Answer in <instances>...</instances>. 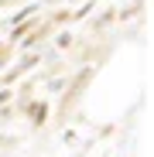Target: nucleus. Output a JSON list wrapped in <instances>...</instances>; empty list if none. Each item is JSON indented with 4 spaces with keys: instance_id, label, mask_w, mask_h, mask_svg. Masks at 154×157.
Wrapping results in <instances>:
<instances>
[{
    "instance_id": "obj_1",
    "label": "nucleus",
    "mask_w": 154,
    "mask_h": 157,
    "mask_svg": "<svg viewBox=\"0 0 154 157\" xmlns=\"http://www.w3.org/2000/svg\"><path fill=\"white\" fill-rule=\"evenodd\" d=\"M34 65H41V51H28V55H24V58H21V62H17V65L4 75V86H14L17 78H21V75H28Z\"/></svg>"
},
{
    "instance_id": "obj_2",
    "label": "nucleus",
    "mask_w": 154,
    "mask_h": 157,
    "mask_svg": "<svg viewBox=\"0 0 154 157\" xmlns=\"http://www.w3.org/2000/svg\"><path fill=\"white\" fill-rule=\"evenodd\" d=\"M24 113H28L31 126H45L48 123V102L45 99H28L24 102Z\"/></svg>"
},
{
    "instance_id": "obj_3",
    "label": "nucleus",
    "mask_w": 154,
    "mask_h": 157,
    "mask_svg": "<svg viewBox=\"0 0 154 157\" xmlns=\"http://www.w3.org/2000/svg\"><path fill=\"white\" fill-rule=\"evenodd\" d=\"M38 10H41V4H24L21 10H14L10 17H7V24L14 28V24H24V21H31V17H38Z\"/></svg>"
},
{
    "instance_id": "obj_4",
    "label": "nucleus",
    "mask_w": 154,
    "mask_h": 157,
    "mask_svg": "<svg viewBox=\"0 0 154 157\" xmlns=\"http://www.w3.org/2000/svg\"><path fill=\"white\" fill-rule=\"evenodd\" d=\"M144 4H147V0H130V4H127L123 10H116V21L120 24H127V21H134L140 10H144Z\"/></svg>"
},
{
    "instance_id": "obj_5",
    "label": "nucleus",
    "mask_w": 154,
    "mask_h": 157,
    "mask_svg": "<svg viewBox=\"0 0 154 157\" xmlns=\"http://www.w3.org/2000/svg\"><path fill=\"white\" fill-rule=\"evenodd\" d=\"M93 10H96V0H86V4H82L79 10H72V14H69V21H86Z\"/></svg>"
},
{
    "instance_id": "obj_6",
    "label": "nucleus",
    "mask_w": 154,
    "mask_h": 157,
    "mask_svg": "<svg viewBox=\"0 0 154 157\" xmlns=\"http://www.w3.org/2000/svg\"><path fill=\"white\" fill-rule=\"evenodd\" d=\"M72 44H75V34H72V31H58V34H55V48H58V51H65V48H72Z\"/></svg>"
},
{
    "instance_id": "obj_7",
    "label": "nucleus",
    "mask_w": 154,
    "mask_h": 157,
    "mask_svg": "<svg viewBox=\"0 0 154 157\" xmlns=\"http://www.w3.org/2000/svg\"><path fill=\"white\" fill-rule=\"evenodd\" d=\"M110 21H116V14H113V10H103V14L93 21V31H103V28H106Z\"/></svg>"
},
{
    "instance_id": "obj_8",
    "label": "nucleus",
    "mask_w": 154,
    "mask_h": 157,
    "mask_svg": "<svg viewBox=\"0 0 154 157\" xmlns=\"http://www.w3.org/2000/svg\"><path fill=\"white\" fill-rule=\"evenodd\" d=\"M65 86H69V78H65V75H55V78H48V92H62Z\"/></svg>"
},
{
    "instance_id": "obj_9",
    "label": "nucleus",
    "mask_w": 154,
    "mask_h": 157,
    "mask_svg": "<svg viewBox=\"0 0 154 157\" xmlns=\"http://www.w3.org/2000/svg\"><path fill=\"white\" fill-rule=\"evenodd\" d=\"M10 99H14V89L10 86H0V106H7Z\"/></svg>"
},
{
    "instance_id": "obj_10",
    "label": "nucleus",
    "mask_w": 154,
    "mask_h": 157,
    "mask_svg": "<svg viewBox=\"0 0 154 157\" xmlns=\"http://www.w3.org/2000/svg\"><path fill=\"white\" fill-rule=\"evenodd\" d=\"M17 144V137H7V133H0V150H4V147H14Z\"/></svg>"
}]
</instances>
